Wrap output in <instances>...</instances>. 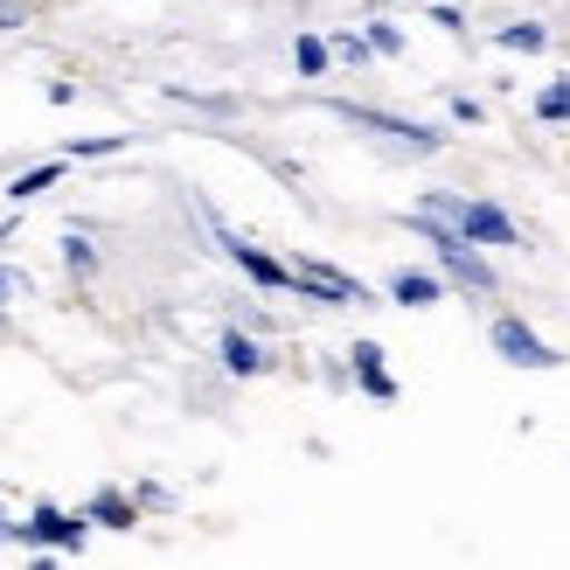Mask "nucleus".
I'll list each match as a JSON object with an SVG mask.
<instances>
[{
	"label": "nucleus",
	"mask_w": 570,
	"mask_h": 570,
	"mask_svg": "<svg viewBox=\"0 0 570 570\" xmlns=\"http://www.w3.org/2000/svg\"><path fill=\"white\" fill-rule=\"evenodd\" d=\"M404 230H417L424 244H432V258H439V272L460 285V293H473V299H494L501 293V278H494V265H488V244H473V237H460L452 230V216H439V209H404Z\"/></svg>",
	"instance_id": "nucleus-1"
},
{
	"label": "nucleus",
	"mask_w": 570,
	"mask_h": 570,
	"mask_svg": "<svg viewBox=\"0 0 570 570\" xmlns=\"http://www.w3.org/2000/svg\"><path fill=\"white\" fill-rule=\"evenodd\" d=\"M424 209L452 216V230L473 237V244H488V250H515V244H522L515 216H508L501 203H488V195H452V188H432V195H424Z\"/></svg>",
	"instance_id": "nucleus-2"
},
{
	"label": "nucleus",
	"mask_w": 570,
	"mask_h": 570,
	"mask_svg": "<svg viewBox=\"0 0 570 570\" xmlns=\"http://www.w3.org/2000/svg\"><path fill=\"white\" fill-rule=\"evenodd\" d=\"M83 535H91V515H70V508H49V501H36L28 515L14 522V543H28V550H83Z\"/></svg>",
	"instance_id": "nucleus-3"
},
{
	"label": "nucleus",
	"mask_w": 570,
	"mask_h": 570,
	"mask_svg": "<svg viewBox=\"0 0 570 570\" xmlns=\"http://www.w3.org/2000/svg\"><path fill=\"white\" fill-rule=\"evenodd\" d=\"M488 341H494V355L508 362V368H563V355L550 348L543 334H535L522 313H494V327H488Z\"/></svg>",
	"instance_id": "nucleus-4"
},
{
	"label": "nucleus",
	"mask_w": 570,
	"mask_h": 570,
	"mask_svg": "<svg viewBox=\"0 0 570 570\" xmlns=\"http://www.w3.org/2000/svg\"><path fill=\"white\" fill-rule=\"evenodd\" d=\"M348 126H362V132H383V139H396L404 154H439L445 147V132L439 126H417V119H396V111H376V105H334Z\"/></svg>",
	"instance_id": "nucleus-5"
},
{
	"label": "nucleus",
	"mask_w": 570,
	"mask_h": 570,
	"mask_svg": "<svg viewBox=\"0 0 570 570\" xmlns=\"http://www.w3.org/2000/svg\"><path fill=\"white\" fill-rule=\"evenodd\" d=\"M293 293L299 299H321V306H362L368 285L348 278V272H334V265H321V258H293Z\"/></svg>",
	"instance_id": "nucleus-6"
},
{
	"label": "nucleus",
	"mask_w": 570,
	"mask_h": 570,
	"mask_svg": "<svg viewBox=\"0 0 570 570\" xmlns=\"http://www.w3.org/2000/svg\"><path fill=\"white\" fill-rule=\"evenodd\" d=\"M216 237H223V250L237 258V272H244L250 285H265V293H293V265H278L265 244H250V237H237V230H223V223H216Z\"/></svg>",
	"instance_id": "nucleus-7"
},
{
	"label": "nucleus",
	"mask_w": 570,
	"mask_h": 570,
	"mask_svg": "<svg viewBox=\"0 0 570 570\" xmlns=\"http://www.w3.org/2000/svg\"><path fill=\"white\" fill-rule=\"evenodd\" d=\"M348 368H355V383L376 396V404H396V376H390V362H383V341H355Z\"/></svg>",
	"instance_id": "nucleus-8"
},
{
	"label": "nucleus",
	"mask_w": 570,
	"mask_h": 570,
	"mask_svg": "<svg viewBox=\"0 0 570 570\" xmlns=\"http://www.w3.org/2000/svg\"><path fill=\"white\" fill-rule=\"evenodd\" d=\"M216 355H223V368H230V376H265V368H272L265 341H258V334H244V327H223Z\"/></svg>",
	"instance_id": "nucleus-9"
},
{
	"label": "nucleus",
	"mask_w": 570,
	"mask_h": 570,
	"mask_svg": "<svg viewBox=\"0 0 570 570\" xmlns=\"http://www.w3.org/2000/svg\"><path fill=\"white\" fill-rule=\"evenodd\" d=\"M445 285H452L445 272H396V278H390V299H396V306H411V313H424V306H439V299H445Z\"/></svg>",
	"instance_id": "nucleus-10"
},
{
	"label": "nucleus",
	"mask_w": 570,
	"mask_h": 570,
	"mask_svg": "<svg viewBox=\"0 0 570 570\" xmlns=\"http://www.w3.org/2000/svg\"><path fill=\"white\" fill-rule=\"evenodd\" d=\"M83 515H91L98 529H139V494H119V488H98L91 501H83Z\"/></svg>",
	"instance_id": "nucleus-11"
},
{
	"label": "nucleus",
	"mask_w": 570,
	"mask_h": 570,
	"mask_svg": "<svg viewBox=\"0 0 570 570\" xmlns=\"http://www.w3.org/2000/svg\"><path fill=\"white\" fill-rule=\"evenodd\" d=\"M56 181H63V160H42V167H21V175L8 181V203L21 209V203H36V195H49Z\"/></svg>",
	"instance_id": "nucleus-12"
},
{
	"label": "nucleus",
	"mask_w": 570,
	"mask_h": 570,
	"mask_svg": "<svg viewBox=\"0 0 570 570\" xmlns=\"http://www.w3.org/2000/svg\"><path fill=\"white\" fill-rule=\"evenodd\" d=\"M494 42H501L508 56H543V49H550V28H543V21H508Z\"/></svg>",
	"instance_id": "nucleus-13"
},
{
	"label": "nucleus",
	"mask_w": 570,
	"mask_h": 570,
	"mask_svg": "<svg viewBox=\"0 0 570 570\" xmlns=\"http://www.w3.org/2000/svg\"><path fill=\"white\" fill-rule=\"evenodd\" d=\"M327 63H334V42H321V36H299L293 42V70L299 77H327Z\"/></svg>",
	"instance_id": "nucleus-14"
},
{
	"label": "nucleus",
	"mask_w": 570,
	"mask_h": 570,
	"mask_svg": "<svg viewBox=\"0 0 570 570\" xmlns=\"http://www.w3.org/2000/svg\"><path fill=\"white\" fill-rule=\"evenodd\" d=\"M535 119L543 126H570V77H557L543 98H535Z\"/></svg>",
	"instance_id": "nucleus-15"
},
{
	"label": "nucleus",
	"mask_w": 570,
	"mask_h": 570,
	"mask_svg": "<svg viewBox=\"0 0 570 570\" xmlns=\"http://www.w3.org/2000/svg\"><path fill=\"white\" fill-rule=\"evenodd\" d=\"M63 265H70L77 278H91V272H98V250H91V237H83V230L63 237Z\"/></svg>",
	"instance_id": "nucleus-16"
},
{
	"label": "nucleus",
	"mask_w": 570,
	"mask_h": 570,
	"mask_svg": "<svg viewBox=\"0 0 570 570\" xmlns=\"http://www.w3.org/2000/svg\"><path fill=\"white\" fill-rule=\"evenodd\" d=\"M126 147V132H83L70 139V160H98V154H119Z\"/></svg>",
	"instance_id": "nucleus-17"
},
{
	"label": "nucleus",
	"mask_w": 570,
	"mask_h": 570,
	"mask_svg": "<svg viewBox=\"0 0 570 570\" xmlns=\"http://www.w3.org/2000/svg\"><path fill=\"white\" fill-rule=\"evenodd\" d=\"M368 56H376V49H368V36H355V28H348V36H334V63H368Z\"/></svg>",
	"instance_id": "nucleus-18"
},
{
	"label": "nucleus",
	"mask_w": 570,
	"mask_h": 570,
	"mask_svg": "<svg viewBox=\"0 0 570 570\" xmlns=\"http://www.w3.org/2000/svg\"><path fill=\"white\" fill-rule=\"evenodd\" d=\"M362 36H368V49H376V56H404V36H396L390 21H368Z\"/></svg>",
	"instance_id": "nucleus-19"
},
{
	"label": "nucleus",
	"mask_w": 570,
	"mask_h": 570,
	"mask_svg": "<svg viewBox=\"0 0 570 570\" xmlns=\"http://www.w3.org/2000/svg\"><path fill=\"white\" fill-rule=\"evenodd\" d=\"M452 126H488V105H480V98H452Z\"/></svg>",
	"instance_id": "nucleus-20"
},
{
	"label": "nucleus",
	"mask_w": 570,
	"mask_h": 570,
	"mask_svg": "<svg viewBox=\"0 0 570 570\" xmlns=\"http://www.w3.org/2000/svg\"><path fill=\"white\" fill-rule=\"evenodd\" d=\"M432 21L445 28V36H460V28H466V14H460V8H452V0H439V8H432Z\"/></svg>",
	"instance_id": "nucleus-21"
},
{
	"label": "nucleus",
	"mask_w": 570,
	"mask_h": 570,
	"mask_svg": "<svg viewBox=\"0 0 570 570\" xmlns=\"http://www.w3.org/2000/svg\"><path fill=\"white\" fill-rule=\"evenodd\" d=\"M8 293H21V272H8V265H0V306H8Z\"/></svg>",
	"instance_id": "nucleus-22"
},
{
	"label": "nucleus",
	"mask_w": 570,
	"mask_h": 570,
	"mask_svg": "<svg viewBox=\"0 0 570 570\" xmlns=\"http://www.w3.org/2000/svg\"><path fill=\"white\" fill-rule=\"evenodd\" d=\"M0 28H21V8H14V0H0Z\"/></svg>",
	"instance_id": "nucleus-23"
},
{
	"label": "nucleus",
	"mask_w": 570,
	"mask_h": 570,
	"mask_svg": "<svg viewBox=\"0 0 570 570\" xmlns=\"http://www.w3.org/2000/svg\"><path fill=\"white\" fill-rule=\"evenodd\" d=\"M0 535H8V543H14V515H8V508H0Z\"/></svg>",
	"instance_id": "nucleus-24"
}]
</instances>
